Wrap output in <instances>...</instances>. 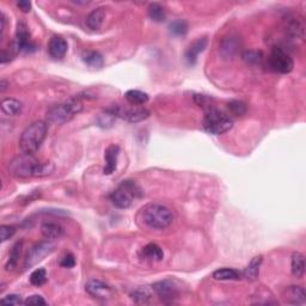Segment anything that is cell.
Returning a JSON list of instances; mask_svg holds the SVG:
<instances>
[{
    "label": "cell",
    "mask_w": 306,
    "mask_h": 306,
    "mask_svg": "<svg viewBox=\"0 0 306 306\" xmlns=\"http://www.w3.org/2000/svg\"><path fill=\"white\" fill-rule=\"evenodd\" d=\"M9 171L12 176L19 178L29 177H43L48 176L54 171V165L52 163H41L34 158V156H29L22 153L10 162Z\"/></svg>",
    "instance_id": "cell-1"
},
{
    "label": "cell",
    "mask_w": 306,
    "mask_h": 306,
    "mask_svg": "<svg viewBox=\"0 0 306 306\" xmlns=\"http://www.w3.org/2000/svg\"><path fill=\"white\" fill-rule=\"evenodd\" d=\"M48 133V123L44 121H35L29 124L19 138V148L22 153L34 156L41 147Z\"/></svg>",
    "instance_id": "cell-2"
},
{
    "label": "cell",
    "mask_w": 306,
    "mask_h": 306,
    "mask_svg": "<svg viewBox=\"0 0 306 306\" xmlns=\"http://www.w3.org/2000/svg\"><path fill=\"white\" fill-rule=\"evenodd\" d=\"M141 220L152 230H164L171 225L174 215L168 207L159 203H149L141 209Z\"/></svg>",
    "instance_id": "cell-3"
},
{
    "label": "cell",
    "mask_w": 306,
    "mask_h": 306,
    "mask_svg": "<svg viewBox=\"0 0 306 306\" xmlns=\"http://www.w3.org/2000/svg\"><path fill=\"white\" fill-rule=\"evenodd\" d=\"M202 126L207 133L220 135L234 127V119L225 111L220 110L218 108L209 107L207 108L206 113L203 115Z\"/></svg>",
    "instance_id": "cell-4"
},
{
    "label": "cell",
    "mask_w": 306,
    "mask_h": 306,
    "mask_svg": "<svg viewBox=\"0 0 306 306\" xmlns=\"http://www.w3.org/2000/svg\"><path fill=\"white\" fill-rule=\"evenodd\" d=\"M83 109V103L76 98L63 102V103L55 104L49 108L47 111L48 122L62 124L71 121L76 114H79Z\"/></svg>",
    "instance_id": "cell-5"
},
{
    "label": "cell",
    "mask_w": 306,
    "mask_h": 306,
    "mask_svg": "<svg viewBox=\"0 0 306 306\" xmlns=\"http://www.w3.org/2000/svg\"><path fill=\"white\" fill-rule=\"evenodd\" d=\"M142 195V191L138 184L133 181H123L110 195L111 202L117 208L126 209L130 207L133 201Z\"/></svg>",
    "instance_id": "cell-6"
},
{
    "label": "cell",
    "mask_w": 306,
    "mask_h": 306,
    "mask_svg": "<svg viewBox=\"0 0 306 306\" xmlns=\"http://www.w3.org/2000/svg\"><path fill=\"white\" fill-rule=\"evenodd\" d=\"M269 67L274 72L281 73V74H287V73L293 71L294 67V61L286 50H283L280 47H274L268 57Z\"/></svg>",
    "instance_id": "cell-7"
},
{
    "label": "cell",
    "mask_w": 306,
    "mask_h": 306,
    "mask_svg": "<svg viewBox=\"0 0 306 306\" xmlns=\"http://www.w3.org/2000/svg\"><path fill=\"white\" fill-rule=\"evenodd\" d=\"M111 115H114L115 117H120L124 121H128V122L136 123L140 121L146 120L149 116V111L145 108H139V107H132V108H126L123 105L120 104H114L111 105L107 109Z\"/></svg>",
    "instance_id": "cell-8"
},
{
    "label": "cell",
    "mask_w": 306,
    "mask_h": 306,
    "mask_svg": "<svg viewBox=\"0 0 306 306\" xmlns=\"http://www.w3.org/2000/svg\"><path fill=\"white\" fill-rule=\"evenodd\" d=\"M153 291L165 304H171L178 298V288L172 280H162L153 283Z\"/></svg>",
    "instance_id": "cell-9"
},
{
    "label": "cell",
    "mask_w": 306,
    "mask_h": 306,
    "mask_svg": "<svg viewBox=\"0 0 306 306\" xmlns=\"http://www.w3.org/2000/svg\"><path fill=\"white\" fill-rule=\"evenodd\" d=\"M53 251L54 244L50 243V242H41V243L34 245V247L29 250L27 258H25V268L34 267L35 264L41 262L44 257H47L48 255L52 254Z\"/></svg>",
    "instance_id": "cell-10"
},
{
    "label": "cell",
    "mask_w": 306,
    "mask_h": 306,
    "mask_svg": "<svg viewBox=\"0 0 306 306\" xmlns=\"http://www.w3.org/2000/svg\"><path fill=\"white\" fill-rule=\"evenodd\" d=\"M85 291L90 294L92 298L100 299V300H108L111 299L115 294L114 288L108 283L101 280H90L85 285Z\"/></svg>",
    "instance_id": "cell-11"
},
{
    "label": "cell",
    "mask_w": 306,
    "mask_h": 306,
    "mask_svg": "<svg viewBox=\"0 0 306 306\" xmlns=\"http://www.w3.org/2000/svg\"><path fill=\"white\" fill-rule=\"evenodd\" d=\"M15 48L18 50V52H23V53H33L37 49V46L31 41L30 33H29L28 27L24 23H19L17 27Z\"/></svg>",
    "instance_id": "cell-12"
},
{
    "label": "cell",
    "mask_w": 306,
    "mask_h": 306,
    "mask_svg": "<svg viewBox=\"0 0 306 306\" xmlns=\"http://www.w3.org/2000/svg\"><path fill=\"white\" fill-rule=\"evenodd\" d=\"M285 31L292 38H304L305 23L299 15H288L285 18Z\"/></svg>",
    "instance_id": "cell-13"
},
{
    "label": "cell",
    "mask_w": 306,
    "mask_h": 306,
    "mask_svg": "<svg viewBox=\"0 0 306 306\" xmlns=\"http://www.w3.org/2000/svg\"><path fill=\"white\" fill-rule=\"evenodd\" d=\"M68 50V44H67L65 38L60 36H53L48 43V53L53 59H62L65 57Z\"/></svg>",
    "instance_id": "cell-14"
},
{
    "label": "cell",
    "mask_w": 306,
    "mask_h": 306,
    "mask_svg": "<svg viewBox=\"0 0 306 306\" xmlns=\"http://www.w3.org/2000/svg\"><path fill=\"white\" fill-rule=\"evenodd\" d=\"M207 44H208V41L205 37H200L197 40L194 41L193 43L188 47L187 52H186V60L188 62V65L193 66L195 65L197 61V56L200 55L201 53L207 48Z\"/></svg>",
    "instance_id": "cell-15"
},
{
    "label": "cell",
    "mask_w": 306,
    "mask_h": 306,
    "mask_svg": "<svg viewBox=\"0 0 306 306\" xmlns=\"http://www.w3.org/2000/svg\"><path fill=\"white\" fill-rule=\"evenodd\" d=\"M283 299L288 304L302 305L306 301V293L304 287L301 286H289L283 292Z\"/></svg>",
    "instance_id": "cell-16"
},
{
    "label": "cell",
    "mask_w": 306,
    "mask_h": 306,
    "mask_svg": "<svg viewBox=\"0 0 306 306\" xmlns=\"http://www.w3.org/2000/svg\"><path fill=\"white\" fill-rule=\"evenodd\" d=\"M120 155V147L117 145H110L104 152L105 167L103 169L104 175H111L117 168V158Z\"/></svg>",
    "instance_id": "cell-17"
},
{
    "label": "cell",
    "mask_w": 306,
    "mask_h": 306,
    "mask_svg": "<svg viewBox=\"0 0 306 306\" xmlns=\"http://www.w3.org/2000/svg\"><path fill=\"white\" fill-rule=\"evenodd\" d=\"M105 16H107V8H104V6L97 8L92 10L90 14L88 15L85 23L90 30H98L104 23Z\"/></svg>",
    "instance_id": "cell-18"
},
{
    "label": "cell",
    "mask_w": 306,
    "mask_h": 306,
    "mask_svg": "<svg viewBox=\"0 0 306 306\" xmlns=\"http://www.w3.org/2000/svg\"><path fill=\"white\" fill-rule=\"evenodd\" d=\"M239 48V41L237 37L234 36H228L225 37L224 40L221 41V43H220V54H221L222 56L226 57V59H230V57H234L235 54L237 53Z\"/></svg>",
    "instance_id": "cell-19"
},
{
    "label": "cell",
    "mask_w": 306,
    "mask_h": 306,
    "mask_svg": "<svg viewBox=\"0 0 306 306\" xmlns=\"http://www.w3.org/2000/svg\"><path fill=\"white\" fill-rule=\"evenodd\" d=\"M41 234L47 239H59L63 236V228L56 222H44L41 226Z\"/></svg>",
    "instance_id": "cell-20"
},
{
    "label": "cell",
    "mask_w": 306,
    "mask_h": 306,
    "mask_svg": "<svg viewBox=\"0 0 306 306\" xmlns=\"http://www.w3.org/2000/svg\"><path fill=\"white\" fill-rule=\"evenodd\" d=\"M82 59L86 65L92 68H101L104 65V59L100 52L96 50H85L82 54Z\"/></svg>",
    "instance_id": "cell-21"
},
{
    "label": "cell",
    "mask_w": 306,
    "mask_h": 306,
    "mask_svg": "<svg viewBox=\"0 0 306 306\" xmlns=\"http://www.w3.org/2000/svg\"><path fill=\"white\" fill-rule=\"evenodd\" d=\"M22 109H23L22 102L15 98H5L2 102V111L8 116H17L22 113Z\"/></svg>",
    "instance_id": "cell-22"
},
{
    "label": "cell",
    "mask_w": 306,
    "mask_h": 306,
    "mask_svg": "<svg viewBox=\"0 0 306 306\" xmlns=\"http://www.w3.org/2000/svg\"><path fill=\"white\" fill-rule=\"evenodd\" d=\"M263 258L262 256H256L251 260V262L249 263V266L245 268L243 276L248 281H256L258 275H260V267L262 264Z\"/></svg>",
    "instance_id": "cell-23"
},
{
    "label": "cell",
    "mask_w": 306,
    "mask_h": 306,
    "mask_svg": "<svg viewBox=\"0 0 306 306\" xmlns=\"http://www.w3.org/2000/svg\"><path fill=\"white\" fill-rule=\"evenodd\" d=\"M141 254L143 258H146L148 261H156V262L162 261L163 257H164V253H163L162 248L155 243H149L146 247H143Z\"/></svg>",
    "instance_id": "cell-24"
},
{
    "label": "cell",
    "mask_w": 306,
    "mask_h": 306,
    "mask_svg": "<svg viewBox=\"0 0 306 306\" xmlns=\"http://www.w3.org/2000/svg\"><path fill=\"white\" fill-rule=\"evenodd\" d=\"M242 276V273L238 270L232 269V268H221V269L215 270L213 273V277L219 281H227V280H239Z\"/></svg>",
    "instance_id": "cell-25"
},
{
    "label": "cell",
    "mask_w": 306,
    "mask_h": 306,
    "mask_svg": "<svg viewBox=\"0 0 306 306\" xmlns=\"http://www.w3.org/2000/svg\"><path fill=\"white\" fill-rule=\"evenodd\" d=\"M292 273L295 277L304 276L305 273V257L300 253H294L292 256Z\"/></svg>",
    "instance_id": "cell-26"
},
{
    "label": "cell",
    "mask_w": 306,
    "mask_h": 306,
    "mask_svg": "<svg viewBox=\"0 0 306 306\" xmlns=\"http://www.w3.org/2000/svg\"><path fill=\"white\" fill-rule=\"evenodd\" d=\"M124 97L132 105H142L148 102V95L140 90H129L124 94Z\"/></svg>",
    "instance_id": "cell-27"
},
{
    "label": "cell",
    "mask_w": 306,
    "mask_h": 306,
    "mask_svg": "<svg viewBox=\"0 0 306 306\" xmlns=\"http://www.w3.org/2000/svg\"><path fill=\"white\" fill-rule=\"evenodd\" d=\"M22 248H23V242H17L14 247H12L11 251H10L8 263H6V270H14L16 266H17L19 257L22 254Z\"/></svg>",
    "instance_id": "cell-28"
},
{
    "label": "cell",
    "mask_w": 306,
    "mask_h": 306,
    "mask_svg": "<svg viewBox=\"0 0 306 306\" xmlns=\"http://www.w3.org/2000/svg\"><path fill=\"white\" fill-rule=\"evenodd\" d=\"M148 17L152 19L153 22H157V23H162L167 18V14H165V10L161 4L158 3H152L147 9Z\"/></svg>",
    "instance_id": "cell-29"
},
{
    "label": "cell",
    "mask_w": 306,
    "mask_h": 306,
    "mask_svg": "<svg viewBox=\"0 0 306 306\" xmlns=\"http://www.w3.org/2000/svg\"><path fill=\"white\" fill-rule=\"evenodd\" d=\"M30 282L34 286H42L47 282V272L43 268H37L30 275Z\"/></svg>",
    "instance_id": "cell-30"
},
{
    "label": "cell",
    "mask_w": 306,
    "mask_h": 306,
    "mask_svg": "<svg viewBox=\"0 0 306 306\" xmlns=\"http://www.w3.org/2000/svg\"><path fill=\"white\" fill-rule=\"evenodd\" d=\"M132 299L135 302H138V304H147L151 300L152 294L149 293L146 288H139L136 289V291H134L132 294Z\"/></svg>",
    "instance_id": "cell-31"
},
{
    "label": "cell",
    "mask_w": 306,
    "mask_h": 306,
    "mask_svg": "<svg viewBox=\"0 0 306 306\" xmlns=\"http://www.w3.org/2000/svg\"><path fill=\"white\" fill-rule=\"evenodd\" d=\"M188 31V24L187 22L182 21V19H177V21L172 22L170 24V33L175 36H183Z\"/></svg>",
    "instance_id": "cell-32"
},
{
    "label": "cell",
    "mask_w": 306,
    "mask_h": 306,
    "mask_svg": "<svg viewBox=\"0 0 306 306\" xmlns=\"http://www.w3.org/2000/svg\"><path fill=\"white\" fill-rule=\"evenodd\" d=\"M243 59L250 65H258V63L262 62L263 54L262 52H257V50H247L243 53Z\"/></svg>",
    "instance_id": "cell-33"
},
{
    "label": "cell",
    "mask_w": 306,
    "mask_h": 306,
    "mask_svg": "<svg viewBox=\"0 0 306 306\" xmlns=\"http://www.w3.org/2000/svg\"><path fill=\"white\" fill-rule=\"evenodd\" d=\"M227 107L230 111L236 116H242V115L247 113V105L241 101H231L227 104Z\"/></svg>",
    "instance_id": "cell-34"
},
{
    "label": "cell",
    "mask_w": 306,
    "mask_h": 306,
    "mask_svg": "<svg viewBox=\"0 0 306 306\" xmlns=\"http://www.w3.org/2000/svg\"><path fill=\"white\" fill-rule=\"evenodd\" d=\"M115 121V116L114 115H111L109 111L105 110L104 114L100 115V117H98L97 123L100 127H103V128H109V127L113 126Z\"/></svg>",
    "instance_id": "cell-35"
},
{
    "label": "cell",
    "mask_w": 306,
    "mask_h": 306,
    "mask_svg": "<svg viewBox=\"0 0 306 306\" xmlns=\"http://www.w3.org/2000/svg\"><path fill=\"white\" fill-rule=\"evenodd\" d=\"M0 234H2V242H6L16 234V227L12 225H3L0 227Z\"/></svg>",
    "instance_id": "cell-36"
},
{
    "label": "cell",
    "mask_w": 306,
    "mask_h": 306,
    "mask_svg": "<svg viewBox=\"0 0 306 306\" xmlns=\"http://www.w3.org/2000/svg\"><path fill=\"white\" fill-rule=\"evenodd\" d=\"M3 304H8V305H19V304H24V301L22 300L21 295L18 294H9L2 298Z\"/></svg>",
    "instance_id": "cell-37"
},
{
    "label": "cell",
    "mask_w": 306,
    "mask_h": 306,
    "mask_svg": "<svg viewBox=\"0 0 306 306\" xmlns=\"http://www.w3.org/2000/svg\"><path fill=\"white\" fill-rule=\"evenodd\" d=\"M24 304L25 305H47V301L44 300L43 296H41L38 294H34L25 299Z\"/></svg>",
    "instance_id": "cell-38"
},
{
    "label": "cell",
    "mask_w": 306,
    "mask_h": 306,
    "mask_svg": "<svg viewBox=\"0 0 306 306\" xmlns=\"http://www.w3.org/2000/svg\"><path fill=\"white\" fill-rule=\"evenodd\" d=\"M60 264H61V267L63 268H73L75 266V258L72 254H67L62 257Z\"/></svg>",
    "instance_id": "cell-39"
},
{
    "label": "cell",
    "mask_w": 306,
    "mask_h": 306,
    "mask_svg": "<svg viewBox=\"0 0 306 306\" xmlns=\"http://www.w3.org/2000/svg\"><path fill=\"white\" fill-rule=\"evenodd\" d=\"M195 102H196V104L199 105V107H206V109H207V108L212 107V105H210V102H212V98L207 97V96L196 95V96H195Z\"/></svg>",
    "instance_id": "cell-40"
},
{
    "label": "cell",
    "mask_w": 306,
    "mask_h": 306,
    "mask_svg": "<svg viewBox=\"0 0 306 306\" xmlns=\"http://www.w3.org/2000/svg\"><path fill=\"white\" fill-rule=\"evenodd\" d=\"M17 6L22 10V11L25 12V14H28V12L31 11V3L30 2H25V0H22V2L17 3Z\"/></svg>",
    "instance_id": "cell-41"
},
{
    "label": "cell",
    "mask_w": 306,
    "mask_h": 306,
    "mask_svg": "<svg viewBox=\"0 0 306 306\" xmlns=\"http://www.w3.org/2000/svg\"><path fill=\"white\" fill-rule=\"evenodd\" d=\"M0 31H2V37L4 36V33H5V24H6V19H5V15L2 14V16H0Z\"/></svg>",
    "instance_id": "cell-42"
},
{
    "label": "cell",
    "mask_w": 306,
    "mask_h": 306,
    "mask_svg": "<svg viewBox=\"0 0 306 306\" xmlns=\"http://www.w3.org/2000/svg\"><path fill=\"white\" fill-rule=\"evenodd\" d=\"M6 88H8V83H6V81L3 79L2 83H0V91L4 92L6 90Z\"/></svg>",
    "instance_id": "cell-43"
}]
</instances>
